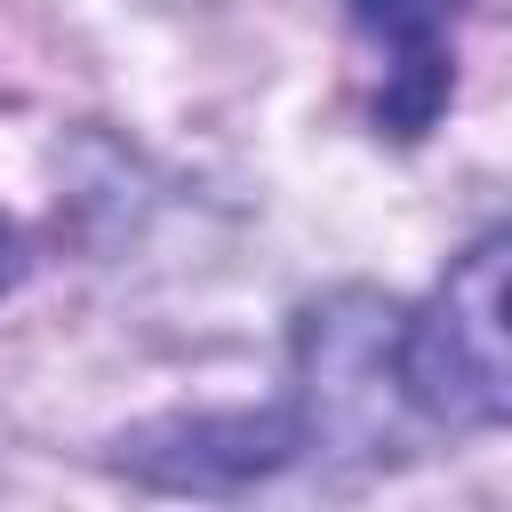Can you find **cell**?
<instances>
[{"mask_svg":"<svg viewBox=\"0 0 512 512\" xmlns=\"http://www.w3.org/2000/svg\"><path fill=\"white\" fill-rule=\"evenodd\" d=\"M504 232H480L440 288L400 312L392 336V368H400V400L424 424L448 432H496L512 416V344H504Z\"/></svg>","mask_w":512,"mask_h":512,"instance_id":"cell-1","label":"cell"},{"mask_svg":"<svg viewBox=\"0 0 512 512\" xmlns=\"http://www.w3.org/2000/svg\"><path fill=\"white\" fill-rule=\"evenodd\" d=\"M352 32L376 56V128L416 144L456 96V24L464 0H344Z\"/></svg>","mask_w":512,"mask_h":512,"instance_id":"cell-3","label":"cell"},{"mask_svg":"<svg viewBox=\"0 0 512 512\" xmlns=\"http://www.w3.org/2000/svg\"><path fill=\"white\" fill-rule=\"evenodd\" d=\"M400 312L368 288H344L296 320V392H288V440L296 448H352L384 456L400 424V368H392Z\"/></svg>","mask_w":512,"mask_h":512,"instance_id":"cell-2","label":"cell"},{"mask_svg":"<svg viewBox=\"0 0 512 512\" xmlns=\"http://www.w3.org/2000/svg\"><path fill=\"white\" fill-rule=\"evenodd\" d=\"M16 272H24V248H16V232H8V224H0V288H8V280H16Z\"/></svg>","mask_w":512,"mask_h":512,"instance_id":"cell-4","label":"cell"}]
</instances>
